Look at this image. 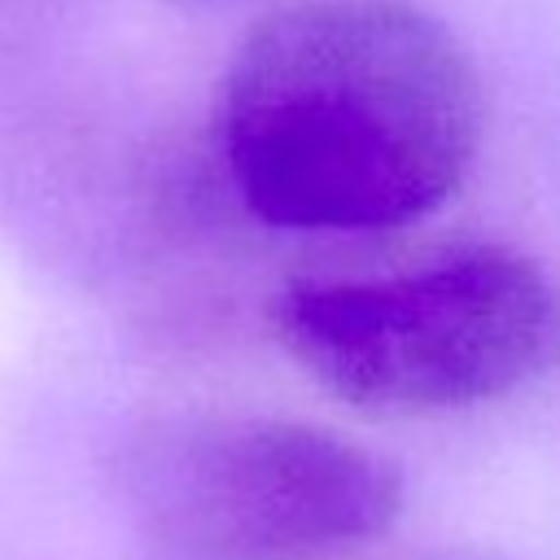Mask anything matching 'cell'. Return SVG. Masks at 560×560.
Masks as SVG:
<instances>
[{"label":"cell","instance_id":"3957f363","mask_svg":"<svg viewBox=\"0 0 560 560\" xmlns=\"http://www.w3.org/2000/svg\"><path fill=\"white\" fill-rule=\"evenodd\" d=\"M118 494L153 560H337L402 512L389 459L337 429L179 411L131 429Z\"/></svg>","mask_w":560,"mask_h":560},{"label":"cell","instance_id":"7a4b0ae2","mask_svg":"<svg viewBox=\"0 0 560 560\" xmlns=\"http://www.w3.org/2000/svg\"><path fill=\"white\" fill-rule=\"evenodd\" d=\"M284 354L368 416H442L512 394L556 346L542 267L508 245H455L376 276L293 280L271 302Z\"/></svg>","mask_w":560,"mask_h":560},{"label":"cell","instance_id":"277c9868","mask_svg":"<svg viewBox=\"0 0 560 560\" xmlns=\"http://www.w3.org/2000/svg\"><path fill=\"white\" fill-rule=\"evenodd\" d=\"M179 4H188V9H245L254 0H179Z\"/></svg>","mask_w":560,"mask_h":560},{"label":"cell","instance_id":"6da1fadb","mask_svg":"<svg viewBox=\"0 0 560 560\" xmlns=\"http://www.w3.org/2000/svg\"><path fill=\"white\" fill-rule=\"evenodd\" d=\"M481 74L416 0H289L249 26L219 92L241 206L289 232H385L468 179Z\"/></svg>","mask_w":560,"mask_h":560},{"label":"cell","instance_id":"5b68a950","mask_svg":"<svg viewBox=\"0 0 560 560\" xmlns=\"http://www.w3.org/2000/svg\"><path fill=\"white\" fill-rule=\"evenodd\" d=\"M459 560H481V556H459Z\"/></svg>","mask_w":560,"mask_h":560}]
</instances>
